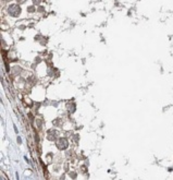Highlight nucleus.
I'll list each match as a JSON object with an SVG mask.
<instances>
[{
    "mask_svg": "<svg viewBox=\"0 0 173 180\" xmlns=\"http://www.w3.org/2000/svg\"><path fill=\"white\" fill-rule=\"evenodd\" d=\"M8 13L12 15V17H17V15H20L21 13V8L20 6H17V4H11L10 7L8 8Z\"/></svg>",
    "mask_w": 173,
    "mask_h": 180,
    "instance_id": "f257e3e1",
    "label": "nucleus"
},
{
    "mask_svg": "<svg viewBox=\"0 0 173 180\" xmlns=\"http://www.w3.org/2000/svg\"><path fill=\"white\" fill-rule=\"evenodd\" d=\"M19 2H24V0H17Z\"/></svg>",
    "mask_w": 173,
    "mask_h": 180,
    "instance_id": "f03ea898",
    "label": "nucleus"
}]
</instances>
